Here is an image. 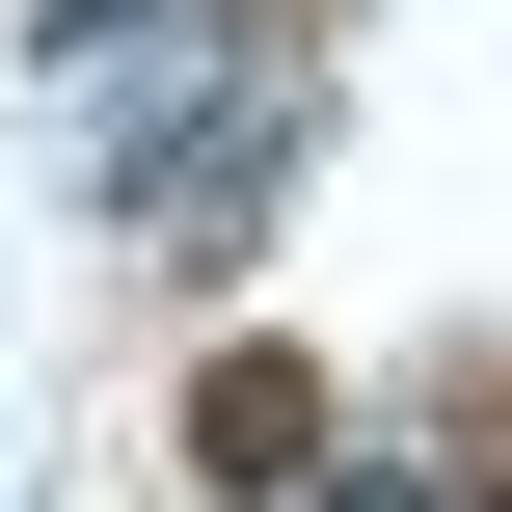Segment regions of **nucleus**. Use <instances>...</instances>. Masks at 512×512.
I'll return each mask as SVG.
<instances>
[{"instance_id":"nucleus-1","label":"nucleus","mask_w":512,"mask_h":512,"mask_svg":"<svg viewBox=\"0 0 512 512\" xmlns=\"http://www.w3.org/2000/svg\"><path fill=\"white\" fill-rule=\"evenodd\" d=\"M297 189V54H243V81H189V108H135V162H108V216L162 243V270H216L243 216Z\"/></svg>"},{"instance_id":"nucleus-3","label":"nucleus","mask_w":512,"mask_h":512,"mask_svg":"<svg viewBox=\"0 0 512 512\" xmlns=\"http://www.w3.org/2000/svg\"><path fill=\"white\" fill-rule=\"evenodd\" d=\"M135 27H189V0H27V54H135Z\"/></svg>"},{"instance_id":"nucleus-2","label":"nucleus","mask_w":512,"mask_h":512,"mask_svg":"<svg viewBox=\"0 0 512 512\" xmlns=\"http://www.w3.org/2000/svg\"><path fill=\"white\" fill-rule=\"evenodd\" d=\"M189 486H324V351H216L189 378Z\"/></svg>"}]
</instances>
